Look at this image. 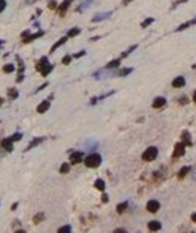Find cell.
<instances>
[{
    "instance_id": "6da1fadb",
    "label": "cell",
    "mask_w": 196,
    "mask_h": 233,
    "mask_svg": "<svg viewBox=\"0 0 196 233\" xmlns=\"http://www.w3.org/2000/svg\"><path fill=\"white\" fill-rule=\"evenodd\" d=\"M100 163H101V156L98 153H92L85 159V165L89 168H97V167H100Z\"/></svg>"
},
{
    "instance_id": "7a4b0ae2",
    "label": "cell",
    "mask_w": 196,
    "mask_h": 233,
    "mask_svg": "<svg viewBox=\"0 0 196 233\" xmlns=\"http://www.w3.org/2000/svg\"><path fill=\"white\" fill-rule=\"evenodd\" d=\"M157 155H159L157 147H148V148L143 151L142 159L143 161H146V162H151V161H154V159L157 158Z\"/></svg>"
},
{
    "instance_id": "3957f363",
    "label": "cell",
    "mask_w": 196,
    "mask_h": 233,
    "mask_svg": "<svg viewBox=\"0 0 196 233\" xmlns=\"http://www.w3.org/2000/svg\"><path fill=\"white\" fill-rule=\"evenodd\" d=\"M159 209H160V203H159L157 200H149V201L146 203V211H148V212L156 214Z\"/></svg>"
},
{
    "instance_id": "277c9868",
    "label": "cell",
    "mask_w": 196,
    "mask_h": 233,
    "mask_svg": "<svg viewBox=\"0 0 196 233\" xmlns=\"http://www.w3.org/2000/svg\"><path fill=\"white\" fill-rule=\"evenodd\" d=\"M82 159H83V153H82V151H74V153H71V156H70V162H71V163H80Z\"/></svg>"
},
{
    "instance_id": "5b68a950",
    "label": "cell",
    "mask_w": 196,
    "mask_h": 233,
    "mask_svg": "<svg viewBox=\"0 0 196 233\" xmlns=\"http://www.w3.org/2000/svg\"><path fill=\"white\" fill-rule=\"evenodd\" d=\"M184 148H186V144L179 143L175 145V151H174V158H178V156H183L184 155Z\"/></svg>"
},
{
    "instance_id": "8992f818",
    "label": "cell",
    "mask_w": 196,
    "mask_h": 233,
    "mask_svg": "<svg viewBox=\"0 0 196 233\" xmlns=\"http://www.w3.org/2000/svg\"><path fill=\"white\" fill-rule=\"evenodd\" d=\"M184 85H186V79H184L183 76L175 77V79H174V82H172V86H174V88H183Z\"/></svg>"
},
{
    "instance_id": "52a82bcc",
    "label": "cell",
    "mask_w": 196,
    "mask_h": 233,
    "mask_svg": "<svg viewBox=\"0 0 196 233\" xmlns=\"http://www.w3.org/2000/svg\"><path fill=\"white\" fill-rule=\"evenodd\" d=\"M164 103H166V98H164V97H157V98H154V102H152V108H161V106H164Z\"/></svg>"
},
{
    "instance_id": "ba28073f",
    "label": "cell",
    "mask_w": 196,
    "mask_h": 233,
    "mask_svg": "<svg viewBox=\"0 0 196 233\" xmlns=\"http://www.w3.org/2000/svg\"><path fill=\"white\" fill-rule=\"evenodd\" d=\"M148 229H149V230H152V232H156V230H160V229H161V224L159 223V221H149V223H148Z\"/></svg>"
},
{
    "instance_id": "9c48e42d",
    "label": "cell",
    "mask_w": 196,
    "mask_h": 233,
    "mask_svg": "<svg viewBox=\"0 0 196 233\" xmlns=\"http://www.w3.org/2000/svg\"><path fill=\"white\" fill-rule=\"evenodd\" d=\"M48 108H50V102H47V100H45V102H42V103L36 108V110H38L39 114H44L45 110H48Z\"/></svg>"
},
{
    "instance_id": "30bf717a",
    "label": "cell",
    "mask_w": 196,
    "mask_h": 233,
    "mask_svg": "<svg viewBox=\"0 0 196 233\" xmlns=\"http://www.w3.org/2000/svg\"><path fill=\"white\" fill-rule=\"evenodd\" d=\"M39 70H41V73H42V76H47L48 73L53 70V65H50V64H44V65H42Z\"/></svg>"
},
{
    "instance_id": "8fae6325",
    "label": "cell",
    "mask_w": 196,
    "mask_h": 233,
    "mask_svg": "<svg viewBox=\"0 0 196 233\" xmlns=\"http://www.w3.org/2000/svg\"><path fill=\"white\" fill-rule=\"evenodd\" d=\"M2 147H3V148H6L8 151H12V141H11L9 138L3 139V141H2Z\"/></svg>"
},
{
    "instance_id": "7c38bea8",
    "label": "cell",
    "mask_w": 196,
    "mask_h": 233,
    "mask_svg": "<svg viewBox=\"0 0 196 233\" xmlns=\"http://www.w3.org/2000/svg\"><path fill=\"white\" fill-rule=\"evenodd\" d=\"M70 3H71V0H65V2L60 5V8H59V14H60V15H63V14H65V11L68 9Z\"/></svg>"
},
{
    "instance_id": "4fadbf2b",
    "label": "cell",
    "mask_w": 196,
    "mask_h": 233,
    "mask_svg": "<svg viewBox=\"0 0 196 233\" xmlns=\"http://www.w3.org/2000/svg\"><path fill=\"white\" fill-rule=\"evenodd\" d=\"M95 188H97V189H100V191H104V188H106L104 180H101V179L95 180Z\"/></svg>"
},
{
    "instance_id": "5bb4252c",
    "label": "cell",
    "mask_w": 196,
    "mask_h": 233,
    "mask_svg": "<svg viewBox=\"0 0 196 233\" xmlns=\"http://www.w3.org/2000/svg\"><path fill=\"white\" fill-rule=\"evenodd\" d=\"M109 15H110V12H104V14H97V15L94 17V20H92V21H101V20L107 18Z\"/></svg>"
},
{
    "instance_id": "9a60e30c",
    "label": "cell",
    "mask_w": 196,
    "mask_h": 233,
    "mask_svg": "<svg viewBox=\"0 0 196 233\" xmlns=\"http://www.w3.org/2000/svg\"><path fill=\"white\" fill-rule=\"evenodd\" d=\"M42 34H44V32H38V34H35V35L26 36V38H24V42H30V41H33V39H36V38H39Z\"/></svg>"
},
{
    "instance_id": "2e32d148",
    "label": "cell",
    "mask_w": 196,
    "mask_h": 233,
    "mask_svg": "<svg viewBox=\"0 0 196 233\" xmlns=\"http://www.w3.org/2000/svg\"><path fill=\"white\" fill-rule=\"evenodd\" d=\"M42 141H44V138H36V139H33L32 143L29 144V147H27V150H30V148H33V147H36L38 144H41V143H42Z\"/></svg>"
},
{
    "instance_id": "e0dca14e",
    "label": "cell",
    "mask_w": 196,
    "mask_h": 233,
    "mask_svg": "<svg viewBox=\"0 0 196 233\" xmlns=\"http://www.w3.org/2000/svg\"><path fill=\"white\" fill-rule=\"evenodd\" d=\"M189 171H190V167H184V168L178 173V179H184V177H186V174H187Z\"/></svg>"
},
{
    "instance_id": "ac0fdd59",
    "label": "cell",
    "mask_w": 196,
    "mask_h": 233,
    "mask_svg": "<svg viewBox=\"0 0 196 233\" xmlns=\"http://www.w3.org/2000/svg\"><path fill=\"white\" fill-rule=\"evenodd\" d=\"M65 41H67V36H63V38H60V39H59V41H57V42L54 44L53 47H52V52H54V50H56L57 47H60V46H62V44H63Z\"/></svg>"
},
{
    "instance_id": "d6986e66",
    "label": "cell",
    "mask_w": 196,
    "mask_h": 233,
    "mask_svg": "<svg viewBox=\"0 0 196 233\" xmlns=\"http://www.w3.org/2000/svg\"><path fill=\"white\" fill-rule=\"evenodd\" d=\"M119 64H121V59H115V61H112V62L107 64V68H116Z\"/></svg>"
},
{
    "instance_id": "ffe728a7",
    "label": "cell",
    "mask_w": 196,
    "mask_h": 233,
    "mask_svg": "<svg viewBox=\"0 0 196 233\" xmlns=\"http://www.w3.org/2000/svg\"><path fill=\"white\" fill-rule=\"evenodd\" d=\"M127 207H128V203L125 201V203H121V204H118V207H116V211H118L119 214H122V212H124V211H125V209H127Z\"/></svg>"
},
{
    "instance_id": "44dd1931",
    "label": "cell",
    "mask_w": 196,
    "mask_h": 233,
    "mask_svg": "<svg viewBox=\"0 0 196 233\" xmlns=\"http://www.w3.org/2000/svg\"><path fill=\"white\" fill-rule=\"evenodd\" d=\"M90 3H92V0H86L85 3H82V6H80V8H77V11H80V12H82V11H85V9L89 6Z\"/></svg>"
},
{
    "instance_id": "7402d4cb",
    "label": "cell",
    "mask_w": 196,
    "mask_h": 233,
    "mask_svg": "<svg viewBox=\"0 0 196 233\" xmlns=\"http://www.w3.org/2000/svg\"><path fill=\"white\" fill-rule=\"evenodd\" d=\"M44 214H42V212H41V214H38V215H35V218H33V223H35V224H39V221H42V219H44Z\"/></svg>"
},
{
    "instance_id": "603a6c76",
    "label": "cell",
    "mask_w": 196,
    "mask_h": 233,
    "mask_svg": "<svg viewBox=\"0 0 196 233\" xmlns=\"http://www.w3.org/2000/svg\"><path fill=\"white\" fill-rule=\"evenodd\" d=\"M68 171H70V163H63V165L60 167V173L65 174V173H68Z\"/></svg>"
},
{
    "instance_id": "cb8c5ba5",
    "label": "cell",
    "mask_w": 196,
    "mask_h": 233,
    "mask_svg": "<svg viewBox=\"0 0 196 233\" xmlns=\"http://www.w3.org/2000/svg\"><path fill=\"white\" fill-rule=\"evenodd\" d=\"M79 34H80V29L74 27L72 30H70V32H68V36H75V35H79Z\"/></svg>"
},
{
    "instance_id": "d4e9b609",
    "label": "cell",
    "mask_w": 196,
    "mask_h": 233,
    "mask_svg": "<svg viewBox=\"0 0 196 233\" xmlns=\"http://www.w3.org/2000/svg\"><path fill=\"white\" fill-rule=\"evenodd\" d=\"M131 71H133L131 68H124V70H121V71L118 73V74H119V76H127V74H130Z\"/></svg>"
},
{
    "instance_id": "484cf974",
    "label": "cell",
    "mask_w": 196,
    "mask_h": 233,
    "mask_svg": "<svg viewBox=\"0 0 196 233\" xmlns=\"http://www.w3.org/2000/svg\"><path fill=\"white\" fill-rule=\"evenodd\" d=\"M3 71L5 73H12L14 71V65H5V67H3Z\"/></svg>"
},
{
    "instance_id": "4316f807",
    "label": "cell",
    "mask_w": 196,
    "mask_h": 233,
    "mask_svg": "<svg viewBox=\"0 0 196 233\" xmlns=\"http://www.w3.org/2000/svg\"><path fill=\"white\" fill-rule=\"evenodd\" d=\"M21 136H23L21 133H15V135H12V136H11L9 139H11V141L14 143V141H18V139H21Z\"/></svg>"
},
{
    "instance_id": "83f0119b",
    "label": "cell",
    "mask_w": 196,
    "mask_h": 233,
    "mask_svg": "<svg viewBox=\"0 0 196 233\" xmlns=\"http://www.w3.org/2000/svg\"><path fill=\"white\" fill-rule=\"evenodd\" d=\"M152 21H154V18H146V20H145V21L142 23V27H146V26H149V24H151Z\"/></svg>"
},
{
    "instance_id": "f1b7e54d",
    "label": "cell",
    "mask_w": 196,
    "mask_h": 233,
    "mask_svg": "<svg viewBox=\"0 0 196 233\" xmlns=\"http://www.w3.org/2000/svg\"><path fill=\"white\" fill-rule=\"evenodd\" d=\"M65 232H71V227L70 226H63L59 229V233H65Z\"/></svg>"
},
{
    "instance_id": "f546056e",
    "label": "cell",
    "mask_w": 196,
    "mask_h": 233,
    "mask_svg": "<svg viewBox=\"0 0 196 233\" xmlns=\"http://www.w3.org/2000/svg\"><path fill=\"white\" fill-rule=\"evenodd\" d=\"M18 95V92L17 91H14V90H9V97H12V98H15Z\"/></svg>"
},
{
    "instance_id": "4dcf8cb0",
    "label": "cell",
    "mask_w": 196,
    "mask_h": 233,
    "mask_svg": "<svg viewBox=\"0 0 196 233\" xmlns=\"http://www.w3.org/2000/svg\"><path fill=\"white\" fill-rule=\"evenodd\" d=\"M5 8H6V2H5V0H0V12H2Z\"/></svg>"
},
{
    "instance_id": "1f68e13d",
    "label": "cell",
    "mask_w": 196,
    "mask_h": 233,
    "mask_svg": "<svg viewBox=\"0 0 196 233\" xmlns=\"http://www.w3.org/2000/svg\"><path fill=\"white\" fill-rule=\"evenodd\" d=\"M70 61H71V56H65V58L62 59V62H63V64H70Z\"/></svg>"
},
{
    "instance_id": "d6a6232c",
    "label": "cell",
    "mask_w": 196,
    "mask_h": 233,
    "mask_svg": "<svg viewBox=\"0 0 196 233\" xmlns=\"http://www.w3.org/2000/svg\"><path fill=\"white\" fill-rule=\"evenodd\" d=\"M48 8H50V9H54V8H56V2H54V0H52V2H50Z\"/></svg>"
},
{
    "instance_id": "836d02e7",
    "label": "cell",
    "mask_w": 196,
    "mask_h": 233,
    "mask_svg": "<svg viewBox=\"0 0 196 233\" xmlns=\"http://www.w3.org/2000/svg\"><path fill=\"white\" fill-rule=\"evenodd\" d=\"M101 200H103V203H107V201H109V197H107L106 194H103V197H101Z\"/></svg>"
},
{
    "instance_id": "e575fe53",
    "label": "cell",
    "mask_w": 196,
    "mask_h": 233,
    "mask_svg": "<svg viewBox=\"0 0 196 233\" xmlns=\"http://www.w3.org/2000/svg\"><path fill=\"white\" fill-rule=\"evenodd\" d=\"M86 53V52H85V50H83V52H80V53H77L75 54V58H80V56H83V54Z\"/></svg>"
},
{
    "instance_id": "d590c367",
    "label": "cell",
    "mask_w": 196,
    "mask_h": 233,
    "mask_svg": "<svg viewBox=\"0 0 196 233\" xmlns=\"http://www.w3.org/2000/svg\"><path fill=\"white\" fill-rule=\"evenodd\" d=\"M192 221H193V223H196V214H193V215H192Z\"/></svg>"
},
{
    "instance_id": "8d00e7d4",
    "label": "cell",
    "mask_w": 196,
    "mask_h": 233,
    "mask_svg": "<svg viewBox=\"0 0 196 233\" xmlns=\"http://www.w3.org/2000/svg\"><path fill=\"white\" fill-rule=\"evenodd\" d=\"M128 2H131V0H124V5H127Z\"/></svg>"
},
{
    "instance_id": "74e56055",
    "label": "cell",
    "mask_w": 196,
    "mask_h": 233,
    "mask_svg": "<svg viewBox=\"0 0 196 233\" xmlns=\"http://www.w3.org/2000/svg\"><path fill=\"white\" fill-rule=\"evenodd\" d=\"M33 2H35V0H27V3H33Z\"/></svg>"
},
{
    "instance_id": "f35d334b",
    "label": "cell",
    "mask_w": 196,
    "mask_h": 233,
    "mask_svg": "<svg viewBox=\"0 0 196 233\" xmlns=\"http://www.w3.org/2000/svg\"><path fill=\"white\" fill-rule=\"evenodd\" d=\"M193 100H195V102H196V92H195V95H193Z\"/></svg>"
}]
</instances>
